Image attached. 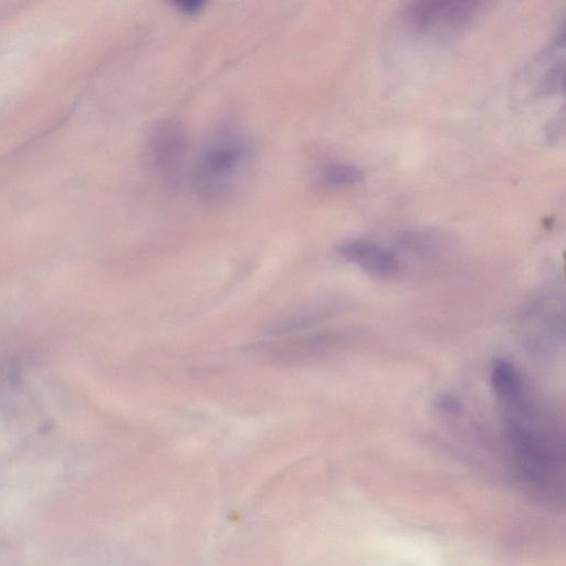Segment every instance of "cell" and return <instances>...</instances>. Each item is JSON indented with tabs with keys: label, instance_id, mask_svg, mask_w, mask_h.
I'll list each match as a JSON object with an SVG mask.
<instances>
[{
	"label": "cell",
	"instance_id": "obj_1",
	"mask_svg": "<svg viewBox=\"0 0 566 566\" xmlns=\"http://www.w3.org/2000/svg\"><path fill=\"white\" fill-rule=\"evenodd\" d=\"M499 399L505 407L507 437L522 470L530 480L546 486L563 462L556 432L530 400L525 382Z\"/></svg>",
	"mask_w": 566,
	"mask_h": 566
},
{
	"label": "cell",
	"instance_id": "obj_2",
	"mask_svg": "<svg viewBox=\"0 0 566 566\" xmlns=\"http://www.w3.org/2000/svg\"><path fill=\"white\" fill-rule=\"evenodd\" d=\"M250 158V146L238 130L217 132L203 146L193 171L195 189L208 202L226 199Z\"/></svg>",
	"mask_w": 566,
	"mask_h": 566
},
{
	"label": "cell",
	"instance_id": "obj_3",
	"mask_svg": "<svg viewBox=\"0 0 566 566\" xmlns=\"http://www.w3.org/2000/svg\"><path fill=\"white\" fill-rule=\"evenodd\" d=\"M489 0H410L402 10L406 31L421 40H442L460 33Z\"/></svg>",
	"mask_w": 566,
	"mask_h": 566
},
{
	"label": "cell",
	"instance_id": "obj_4",
	"mask_svg": "<svg viewBox=\"0 0 566 566\" xmlns=\"http://www.w3.org/2000/svg\"><path fill=\"white\" fill-rule=\"evenodd\" d=\"M188 151V135L176 119H163L154 125L148 137L150 164L161 180L176 187L184 171Z\"/></svg>",
	"mask_w": 566,
	"mask_h": 566
},
{
	"label": "cell",
	"instance_id": "obj_5",
	"mask_svg": "<svg viewBox=\"0 0 566 566\" xmlns=\"http://www.w3.org/2000/svg\"><path fill=\"white\" fill-rule=\"evenodd\" d=\"M337 252L376 275L389 276L398 270V261L390 252L367 240L344 241L337 247Z\"/></svg>",
	"mask_w": 566,
	"mask_h": 566
},
{
	"label": "cell",
	"instance_id": "obj_6",
	"mask_svg": "<svg viewBox=\"0 0 566 566\" xmlns=\"http://www.w3.org/2000/svg\"><path fill=\"white\" fill-rule=\"evenodd\" d=\"M363 171L348 164H332L319 172V181L329 187H344L359 184L363 180Z\"/></svg>",
	"mask_w": 566,
	"mask_h": 566
},
{
	"label": "cell",
	"instance_id": "obj_7",
	"mask_svg": "<svg viewBox=\"0 0 566 566\" xmlns=\"http://www.w3.org/2000/svg\"><path fill=\"white\" fill-rule=\"evenodd\" d=\"M176 9L186 14H197L200 12L208 0H168Z\"/></svg>",
	"mask_w": 566,
	"mask_h": 566
},
{
	"label": "cell",
	"instance_id": "obj_8",
	"mask_svg": "<svg viewBox=\"0 0 566 566\" xmlns=\"http://www.w3.org/2000/svg\"><path fill=\"white\" fill-rule=\"evenodd\" d=\"M438 407L447 413H457L460 411V401L451 396H442L438 399Z\"/></svg>",
	"mask_w": 566,
	"mask_h": 566
}]
</instances>
